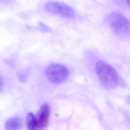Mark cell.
<instances>
[{
    "instance_id": "obj_5",
    "label": "cell",
    "mask_w": 130,
    "mask_h": 130,
    "mask_svg": "<svg viewBox=\"0 0 130 130\" xmlns=\"http://www.w3.org/2000/svg\"><path fill=\"white\" fill-rule=\"evenodd\" d=\"M50 116V108L47 104H43L37 112L36 117L38 124V129H43L48 125Z\"/></svg>"
},
{
    "instance_id": "obj_9",
    "label": "cell",
    "mask_w": 130,
    "mask_h": 130,
    "mask_svg": "<svg viewBox=\"0 0 130 130\" xmlns=\"http://www.w3.org/2000/svg\"><path fill=\"white\" fill-rule=\"evenodd\" d=\"M125 1H126V3H127L128 6L130 8V0H125Z\"/></svg>"
},
{
    "instance_id": "obj_4",
    "label": "cell",
    "mask_w": 130,
    "mask_h": 130,
    "mask_svg": "<svg viewBox=\"0 0 130 130\" xmlns=\"http://www.w3.org/2000/svg\"><path fill=\"white\" fill-rule=\"evenodd\" d=\"M45 9L49 13L66 18H72L75 15L73 10L65 4L59 2H49L45 5Z\"/></svg>"
},
{
    "instance_id": "obj_2",
    "label": "cell",
    "mask_w": 130,
    "mask_h": 130,
    "mask_svg": "<svg viewBox=\"0 0 130 130\" xmlns=\"http://www.w3.org/2000/svg\"><path fill=\"white\" fill-rule=\"evenodd\" d=\"M69 73L67 68L60 64H52L48 67L45 71L47 78L55 83H60L66 80Z\"/></svg>"
},
{
    "instance_id": "obj_8",
    "label": "cell",
    "mask_w": 130,
    "mask_h": 130,
    "mask_svg": "<svg viewBox=\"0 0 130 130\" xmlns=\"http://www.w3.org/2000/svg\"><path fill=\"white\" fill-rule=\"evenodd\" d=\"M41 28L42 29L43 31H49V29L47 26H46L45 25L41 23V24L40 25Z\"/></svg>"
},
{
    "instance_id": "obj_1",
    "label": "cell",
    "mask_w": 130,
    "mask_h": 130,
    "mask_svg": "<svg viewBox=\"0 0 130 130\" xmlns=\"http://www.w3.org/2000/svg\"><path fill=\"white\" fill-rule=\"evenodd\" d=\"M96 70L101 83L105 86L112 88L118 85L119 82L118 73L110 64L100 61L96 65Z\"/></svg>"
},
{
    "instance_id": "obj_7",
    "label": "cell",
    "mask_w": 130,
    "mask_h": 130,
    "mask_svg": "<svg viewBox=\"0 0 130 130\" xmlns=\"http://www.w3.org/2000/svg\"><path fill=\"white\" fill-rule=\"evenodd\" d=\"M21 122L18 118H12L7 121L6 128L7 130H17L21 127Z\"/></svg>"
},
{
    "instance_id": "obj_6",
    "label": "cell",
    "mask_w": 130,
    "mask_h": 130,
    "mask_svg": "<svg viewBox=\"0 0 130 130\" xmlns=\"http://www.w3.org/2000/svg\"><path fill=\"white\" fill-rule=\"evenodd\" d=\"M26 124L29 130L38 129L36 117L31 112H29L27 115L26 119Z\"/></svg>"
},
{
    "instance_id": "obj_3",
    "label": "cell",
    "mask_w": 130,
    "mask_h": 130,
    "mask_svg": "<svg viewBox=\"0 0 130 130\" xmlns=\"http://www.w3.org/2000/svg\"><path fill=\"white\" fill-rule=\"evenodd\" d=\"M108 22L110 27L118 34H125L130 31V22L121 14L112 13L108 17Z\"/></svg>"
}]
</instances>
